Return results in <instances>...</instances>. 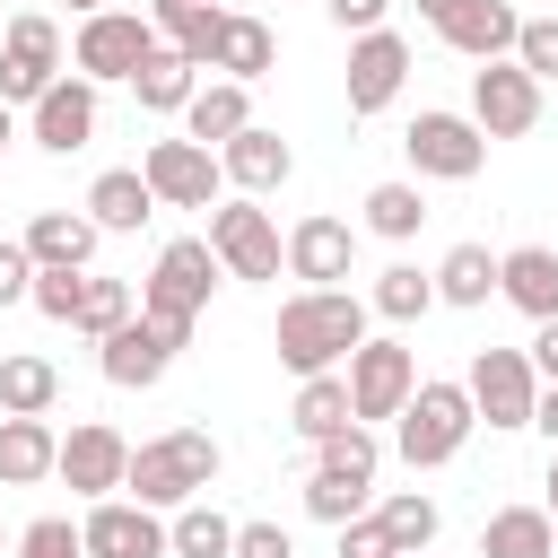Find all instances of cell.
<instances>
[{"mask_svg": "<svg viewBox=\"0 0 558 558\" xmlns=\"http://www.w3.org/2000/svg\"><path fill=\"white\" fill-rule=\"evenodd\" d=\"M436 305V279L418 270V262H392V270H375V288H366V314H384V323H418Z\"/></svg>", "mask_w": 558, "mask_h": 558, "instance_id": "obj_35", "label": "cell"}, {"mask_svg": "<svg viewBox=\"0 0 558 558\" xmlns=\"http://www.w3.org/2000/svg\"><path fill=\"white\" fill-rule=\"evenodd\" d=\"M9 140H17V113H9V105H0V157H9Z\"/></svg>", "mask_w": 558, "mask_h": 558, "instance_id": "obj_50", "label": "cell"}, {"mask_svg": "<svg viewBox=\"0 0 558 558\" xmlns=\"http://www.w3.org/2000/svg\"><path fill=\"white\" fill-rule=\"evenodd\" d=\"M78 541H87V558H166V514L113 488V497H96V506H87Z\"/></svg>", "mask_w": 558, "mask_h": 558, "instance_id": "obj_15", "label": "cell"}, {"mask_svg": "<svg viewBox=\"0 0 558 558\" xmlns=\"http://www.w3.org/2000/svg\"><path fill=\"white\" fill-rule=\"evenodd\" d=\"M140 174H148V192H157V209H218V201H227V174H218V148H201V140H148V157H140Z\"/></svg>", "mask_w": 558, "mask_h": 558, "instance_id": "obj_8", "label": "cell"}, {"mask_svg": "<svg viewBox=\"0 0 558 558\" xmlns=\"http://www.w3.org/2000/svg\"><path fill=\"white\" fill-rule=\"evenodd\" d=\"M218 174H227L235 192H253V201H262V192H279V183L296 174V148H288L270 122H244V131L218 148Z\"/></svg>", "mask_w": 558, "mask_h": 558, "instance_id": "obj_19", "label": "cell"}, {"mask_svg": "<svg viewBox=\"0 0 558 558\" xmlns=\"http://www.w3.org/2000/svg\"><path fill=\"white\" fill-rule=\"evenodd\" d=\"M96 113H105V96H96V78H78V70H61L35 105H26V140L44 148V157H78L87 140H96Z\"/></svg>", "mask_w": 558, "mask_h": 558, "instance_id": "obj_11", "label": "cell"}, {"mask_svg": "<svg viewBox=\"0 0 558 558\" xmlns=\"http://www.w3.org/2000/svg\"><path fill=\"white\" fill-rule=\"evenodd\" d=\"M140 314V288L131 279H105V270H87L78 279V314H70V331H87V340H105L113 323H131Z\"/></svg>", "mask_w": 558, "mask_h": 558, "instance_id": "obj_36", "label": "cell"}, {"mask_svg": "<svg viewBox=\"0 0 558 558\" xmlns=\"http://www.w3.org/2000/svg\"><path fill=\"white\" fill-rule=\"evenodd\" d=\"M523 357H532V375H541V384H558V314L532 331V349H523Z\"/></svg>", "mask_w": 558, "mask_h": 558, "instance_id": "obj_46", "label": "cell"}, {"mask_svg": "<svg viewBox=\"0 0 558 558\" xmlns=\"http://www.w3.org/2000/svg\"><path fill=\"white\" fill-rule=\"evenodd\" d=\"M323 9H331V26H340V35H366V26H384V17H392V0H323Z\"/></svg>", "mask_w": 558, "mask_h": 558, "instance_id": "obj_45", "label": "cell"}, {"mask_svg": "<svg viewBox=\"0 0 558 558\" xmlns=\"http://www.w3.org/2000/svg\"><path fill=\"white\" fill-rule=\"evenodd\" d=\"M78 279H87V270H52V262H35V279H26V305H35L44 323H70V314H78Z\"/></svg>", "mask_w": 558, "mask_h": 558, "instance_id": "obj_40", "label": "cell"}, {"mask_svg": "<svg viewBox=\"0 0 558 558\" xmlns=\"http://www.w3.org/2000/svg\"><path fill=\"white\" fill-rule=\"evenodd\" d=\"M218 279H227V270H218L209 235H174V244H157V262H148V279H140V314L183 349L192 323L209 314V288H218Z\"/></svg>", "mask_w": 558, "mask_h": 558, "instance_id": "obj_3", "label": "cell"}, {"mask_svg": "<svg viewBox=\"0 0 558 558\" xmlns=\"http://www.w3.org/2000/svg\"><path fill=\"white\" fill-rule=\"evenodd\" d=\"M401 157H410V174L418 183H471L480 166H488V131L471 122V113H418L410 131H401Z\"/></svg>", "mask_w": 558, "mask_h": 558, "instance_id": "obj_6", "label": "cell"}, {"mask_svg": "<svg viewBox=\"0 0 558 558\" xmlns=\"http://www.w3.org/2000/svg\"><path fill=\"white\" fill-rule=\"evenodd\" d=\"M52 401H61V366L35 357V349H9L0 357V410L9 418H52Z\"/></svg>", "mask_w": 558, "mask_h": 558, "instance_id": "obj_28", "label": "cell"}, {"mask_svg": "<svg viewBox=\"0 0 558 558\" xmlns=\"http://www.w3.org/2000/svg\"><path fill=\"white\" fill-rule=\"evenodd\" d=\"M549 558H558V549H549Z\"/></svg>", "mask_w": 558, "mask_h": 558, "instance_id": "obj_54", "label": "cell"}, {"mask_svg": "<svg viewBox=\"0 0 558 558\" xmlns=\"http://www.w3.org/2000/svg\"><path fill=\"white\" fill-rule=\"evenodd\" d=\"M331 532H340V541H331V558H401V549H392V532H384L375 514H349V523H331Z\"/></svg>", "mask_w": 558, "mask_h": 558, "instance_id": "obj_42", "label": "cell"}, {"mask_svg": "<svg viewBox=\"0 0 558 558\" xmlns=\"http://www.w3.org/2000/svg\"><path fill=\"white\" fill-rule=\"evenodd\" d=\"M471 122H480L488 140H523V131L541 122V78H532L523 61H480V70H471Z\"/></svg>", "mask_w": 558, "mask_h": 558, "instance_id": "obj_14", "label": "cell"}, {"mask_svg": "<svg viewBox=\"0 0 558 558\" xmlns=\"http://www.w3.org/2000/svg\"><path fill=\"white\" fill-rule=\"evenodd\" d=\"M96 366H105L113 392H148V384L174 366V340H166L148 314H131V323H113V331L96 340Z\"/></svg>", "mask_w": 558, "mask_h": 558, "instance_id": "obj_18", "label": "cell"}, {"mask_svg": "<svg viewBox=\"0 0 558 558\" xmlns=\"http://www.w3.org/2000/svg\"><path fill=\"white\" fill-rule=\"evenodd\" d=\"M270 61H279V35H270V17H244V9H227L218 17V44H209V70L218 78H270Z\"/></svg>", "mask_w": 558, "mask_h": 558, "instance_id": "obj_24", "label": "cell"}, {"mask_svg": "<svg viewBox=\"0 0 558 558\" xmlns=\"http://www.w3.org/2000/svg\"><path fill=\"white\" fill-rule=\"evenodd\" d=\"M532 427L549 436V453H558V384H541V401H532Z\"/></svg>", "mask_w": 558, "mask_h": 558, "instance_id": "obj_47", "label": "cell"}, {"mask_svg": "<svg viewBox=\"0 0 558 558\" xmlns=\"http://www.w3.org/2000/svg\"><path fill=\"white\" fill-rule=\"evenodd\" d=\"M401 78H410V44H401L392 26L349 35V113H384V105L401 96Z\"/></svg>", "mask_w": 558, "mask_h": 558, "instance_id": "obj_17", "label": "cell"}, {"mask_svg": "<svg viewBox=\"0 0 558 558\" xmlns=\"http://www.w3.org/2000/svg\"><path fill=\"white\" fill-rule=\"evenodd\" d=\"M506 61H523V70H532V78L549 87V78H558V17H523V26H514V52H506Z\"/></svg>", "mask_w": 558, "mask_h": 558, "instance_id": "obj_41", "label": "cell"}, {"mask_svg": "<svg viewBox=\"0 0 558 558\" xmlns=\"http://www.w3.org/2000/svg\"><path fill=\"white\" fill-rule=\"evenodd\" d=\"M235 558H296L288 523H235Z\"/></svg>", "mask_w": 558, "mask_h": 558, "instance_id": "obj_43", "label": "cell"}, {"mask_svg": "<svg viewBox=\"0 0 558 558\" xmlns=\"http://www.w3.org/2000/svg\"><path fill=\"white\" fill-rule=\"evenodd\" d=\"M401 558H427V549H401Z\"/></svg>", "mask_w": 558, "mask_h": 558, "instance_id": "obj_52", "label": "cell"}, {"mask_svg": "<svg viewBox=\"0 0 558 558\" xmlns=\"http://www.w3.org/2000/svg\"><path fill=\"white\" fill-rule=\"evenodd\" d=\"M462 392H471V410L488 418V427H532V401H541V375H532V357L523 349H471V375H462Z\"/></svg>", "mask_w": 558, "mask_h": 558, "instance_id": "obj_10", "label": "cell"}, {"mask_svg": "<svg viewBox=\"0 0 558 558\" xmlns=\"http://www.w3.org/2000/svg\"><path fill=\"white\" fill-rule=\"evenodd\" d=\"M61 78V26L44 9H17L0 35V105H35Z\"/></svg>", "mask_w": 558, "mask_h": 558, "instance_id": "obj_12", "label": "cell"}, {"mask_svg": "<svg viewBox=\"0 0 558 558\" xmlns=\"http://www.w3.org/2000/svg\"><path fill=\"white\" fill-rule=\"evenodd\" d=\"M218 462H227V453H218V436H209V427H166V436L131 445V462H122V497H140V506L174 514V506L209 497Z\"/></svg>", "mask_w": 558, "mask_h": 558, "instance_id": "obj_2", "label": "cell"}, {"mask_svg": "<svg viewBox=\"0 0 558 558\" xmlns=\"http://www.w3.org/2000/svg\"><path fill=\"white\" fill-rule=\"evenodd\" d=\"M279 366L288 375H323V366H340L357 340H366V296H349V288H296L288 305H279Z\"/></svg>", "mask_w": 558, "mask_h": 558, "instance_id": "obj_1", "label": "cell"}, {"mask_svg": "<svg viewBox=\"0 0 558 558\" xmlns=\"http://www.w3.org/2000/svg\"><path fill=\"white\" fill-rule=\"evenodd\" d=\"M9 558H87V541H78L70 514H35V523L9 541Z\"/></svg>", "mask_w": 558, "mask_h": 558, "instance_id": "obj_39", "label": "cell"}, {"mask_svg": "<svg viewBox=\"0 0 558 558\" xmlns=\"http://www.w3.org/2000/svg\"><path fill=\"white\" fill-rule=\"evenodd\" d=\"M366 497H375V480H357V471H331V462L305 471V514L314 523H349V514H366Z\"/></svg>", "mask_w": 558, "mask_h": 558, "instance_id": "obj_37", "label": "cell"}, {"mask_svg": "<svg viewBox=\"0 0 558 558\" xmlns=\"http://www.w3.org/2000/svg\"><path fill=\"white\" fill-rule=\"evenodd\" d=\"M52 462H61L52 418H9L0 410V488H35V480H52Z\"/></svg>", "mask_w": 558, "mask_h": 558, "instance_id": "obj_26", "label": "cell"}, {"mask_svg": "<svg viewBox=\"0 0 558 558\" xmlns=\"http://www.w3.org/2000/svg\"><path fill=\"white\" fill-rule=\"evenodd\" d=\"M497 296H506L514 314L549 323V314H558V253H549V244H514V253H497Z\"/></svg>", "mask_w": 558, "mask_h": 558, "instance_id": "obj_23", "label": "cell"}, {"mask_svg": "<svg viewBox=\"0 0 558 558\" xmlns=\"http://www.w3.org/2000/svg\"><path fill=\"white\" fill-rule=\"evenodd\" d=\"M541 488H549V497H541V514L558 523V453H549V480H541Z\"/></svg>", "mask_w": 558, "mask_h": 558, "instance_id": "obj_49", "label": "cell"}, {"mask_svg": "<svg viewBox=\"0 0 558 558\" xmlns=\"http://www.w3.org/2000/svg\"><path fill=\"white\" fill-rule=\"evenodd\" d=\"M26 279H35V253L17 235H0V305H26Z\"/></svg>", "mask_w": 558, "mask_h": 558, "instance_id": "obj_44", "label": "cell"}, {"mask_svg": "<svg viewBox=\"0 0 558 558\" xmlns=\"http://www.w3.org/2000/svg\"><path fill=\"white\" fill-rule=\"evenodd\" d=\"M288 427H296L305 445H323L331 427H349V375H340V366H323V375H296V401H288Z\"/></svg>", "mask_w": 558, "mask_h": 558, "instance_id": "obj_29", "label": "cell"}, {"mask_svg": "<svg viewBox=\"0 0 558 558\" xmlns=\"http://www.w3.org/2000/svg\"><path fill=\"white\" fill-rule=\"evenodd\" d=\"M122 462H131V445H122V427H105V418H78L70 436H61V462H52V480H70V497H113L122 488Z\"/></svg>", "mask_w": 558, "mask_h": 558, "instance_id": "obj_16", "label": "cell"}, {"mask_svg": "<svg viewBox=\"0 0 558 558\" xmlns=\"http://www.w3.org/2000/svg\"><path fill=\"white\" fill-rule=\"evenodd\" d=\"M70 9H78V17H87V9H122V0H70Z\"/></svg>", "mask_w": 558, "mask_h": 558, "instance_id": "obj_51", "label": "cell"}, {"mask_svg": "<svg viewBox=\"0 0 558 558\" xmlns=\"http://www.w3.org/2000/svg\"><path fill=\"white\" fill-rule=\"evenodd\" d=\"M0 549H9V532H0Z\"/></svg>", "mask_w": 558, "mask_h": 558, "instance_id": "obj_53", "label": "cell"}, {"mask_svg": "<svg viewBox=\"0 0 558 558\" xmlns=\"http://www.w3.org/2000/svg\"><path fill=\"white\" fill-rule=\"evenodd\" d=\"M558 549V523L541 506H497L480 523V558H549Z\"/></svg>", "mask_w": 558, "mask_h": 558, "instance_id": "obj_30", "label": "cell"}, {"mask_svg": "<svg viewBox=\"0 0 558 558\" xmlns=\"http://www.w3.org/2000/svg\"><path fill=\"white\" fill-rule=\"evenodd\" d=\"M471 427H480L471 392L445 384V375H418V392H410L401 418H392V453H401L410 471H445V462L471 445Z\"/></svg>", "mask_w": 558, "mask_h": 558, "instance_id": "obj_4", "label": "cell"}, {"mask_svg": "<svg viewBox=\"0 0 558 558\" xmlns=\"http://www.w3.org/2000/svg\"><path fill=\"white\" fill-rule=\"evenodd\" d=\"M410 9H418V17H427V26H445V17H453V9H462V0H410Z\"/></svg>", "mask_w": 558, "mask_h": 558, "instance_id": "obj_48", "label": "cell"}, {"mask_svg": "<svg viewBox=\"0 0 558 558\" xmlns=\"http://www.w3.org/2000/svg\"><path fill=\"white\" fill-rule=\"evenodd\" d=\"M244 122H253V87L244 78H201L192 105H183V140H201V148H227Z\"/></svg>", "mask_w": 558, "mask_h": 558, "instance_id": "obj_25", "label": "cell"}, {"mask_svg": "<svg viewBox=\"0 0 558 558\" xmlns=\"http://www.w3.org/2000/svg\"><path fill=\"white\" fill-rule=\"evenodd\" d=\"M209 253H218L227 279H279V227H270V209L253 192L218 201L209 209Z\"/></svg>", "mask_w": 558, "mask_h": 558, "instance_id": "obj_9", "label": "cell"}, {"mask_svg": "<svg viewBox=\"0 0 558 558\" xmlns=\"http://www.w3.org/2000/svg\"><path fill=\"white\" fill-rule=\"evenodd\" d=\"M357 227H366V235H384V244H410V235L427 227V192L392 174V183H375V192H366V218H357Z\"/></svg>", "mask_w": 558, "mask_h": 558, "instance_id": "obj_34", "label": "cell"}, {"mask_svg": "<svg viewBox=\"0 0 558 558\" xmlns=\"http://www.w3.org/2000/svg\"><path fill=\"white\" fill-rule=\"evenodd\" d=\"M349 262H357V227L331 218V209H314V218H296V227L279 235V270H288L296 288H340Z\"/></svg>", "mask_w": 558, "mask_h": 558, "instance_id": "obj_13", "label": "cell"}, {"mask_svg": "<svg viewBox=\"0 0 558 558\" xmlns=\"http://www.w3.org/2000/svg\"><path fill=\"white\" fill-rule=\"evenodd\" d=\"M105 235H140L148 218H157V192H148V174L140 166H105L96 183H87V201H78Z\"/></svg>", "mask_w": 558, "mask_h": 558, "instance_id": "obj_21", "label": "cell"}, {"mask_svg": "<svg viewBox=\"0 0 558 558\" xmlns=\"http://www.w3.org/2000/svg\"><path fill=\"white\" fill-rule=\"evenodd\" d=\"M218 0H148V26H157V44H174V52H192L201 70H209V44H218Z\"/></svg>", "mask_w": 558, "mask_h": 558, "instance_id": "obj_33", "label": "cell"}, {"mask_svg": "<svg viewBox=\"0 0 558 558\" xmlns=\"http://www.w3.org/2000/svg\"><path fill=\"white\" fill-rule=\"evenodd\" d=\"M192 87H201V61H192V52H174V44H157V52L131 70L140 113H183V105H192Z\"/></svg>", "mask_w": 558, "mask_h": 558, "instance_id": "obj_27", "label": "cell"}, {"mask_svg": "<svg viewBox=\"0 0 558 558\" xmlns=\"http://www.w3.org/2000/svg\"><path fill=\"white\" fill-rule=\"evenodd\" d=\"M166 558H235V523L209 497H192V506L166 514Z\"/></svg>", "mask_w": 558, "mask_h": 558, "instance_id": "obj_32", "label": "cell"}, {"mask_svg": "<svg viewBox=\"0 0 558 558\" xmlns=\"http://www.w3.org/2000/svg\"><path fill=\"white\" fill-rule=\"evenodd\" d=\"M514 26H523L514 0H462L436 35H445V52H462V61H506V52H514Z\"/></svg>", "mask_w": 558, "mask_h": 558, "instance_id": "obj_20", "label": "cell"}, {"mask_svg": "<svg viewBox=\"0 0 558 558\" xmlns=\"http://www.w3.org/2000/svg\"><path fill=\"white\" fill-rule=\"evenodd\" d=\"M157 52V26H148V9H87L78 17V35H70V61H78V78H96V87H131V70Z\"/></svg>", "mask_w": 558, "mask_h": 558, "instance_id": "obj_5", "label": "cell"}, {"mask_svg": "<svg viewBox=\"0 0 558 558\" xmlns=\"http://www.w3.org/2000/svg\"><path fill=\"white\" fill-rule=\"evenodd\" d=\"M366 514L392 532V549H427V541H436V523H445L427 488H392V497H384V506H366Z\"/></svg>", "mask_w": 558, "mask_h": 558, "instance_id": "obj_38", "label": "cell"}, {"mask_svg": "<svg viewBox=\"0 0 558 558\" xmlns=\"http://www.w3.org/2000/svg\"><path fill=\"white\" fill-rule=\"evenodd\" d=\"M427 279H436V305H462V314H471V305L497 296V253H488V244H453Z\"/></svg>", "mask_w": 558, "mask_h": 558, "instance_id": "obj_31", "label": "cell"}, {"mask_svg": "<svg viewBox=\"0 0 558 558\" xmlns=\"http://www.w3.org/2000/svg\"><path fill=\"white\" fill-rule=\"evenodd\" d=\"M17 244H26L35 262H52V270H87V262H96V244H105V227H96L87 209H35Z\"/></svg>", "mask_w": 558, "mask_h": 558, "instance_id": "obj_22", "label": "cell"}, {"mask_svg": "<svg viewBox=\"0 0 558 558\" xmlns=\"http://www.w3.org/2000/svg\"><path fill=\"white\" fill-rule=\"evenodd\" d=\"M340 375H349V418H366V427L375 418H401V401L418 392V357L401 340H375V331L340 357Z\"/></svg>", "mask_w": 558, "mask_h": 558, "instance_id": "obj_7", "label": "cell"}]
</instances>
